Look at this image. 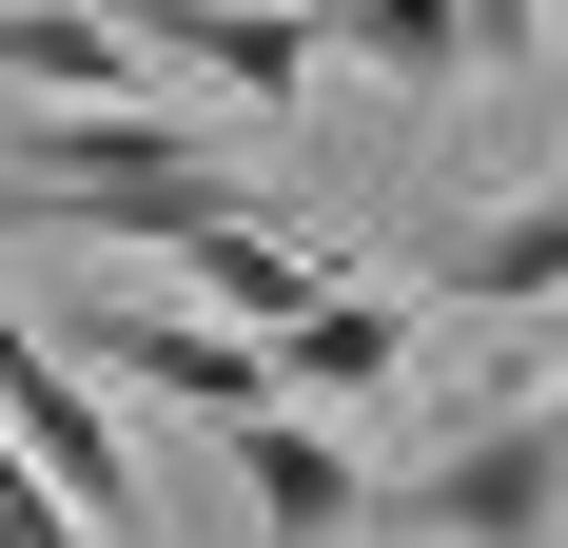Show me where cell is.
Instances as JSON below:
<instances>
[{
    "label": "cell",
    "mask_w": 568,
    "mask_h": 548,
    "mask_svg": "<svg viewBox=\"0 0 568 548\" xmlns=\"http://www.w3.org/2000/svg\"><path fill=\"white\" fill-rule=\"evenodd\" d=\"M393 529H432V548H568V412H490L470 450H432L393 490Z\"/></svg>",
    "instance_id": "cell-1"
},
{
    "label": "cell",
    "mask_w": 568,
    "mask_h": 548,
    "mask_svg": "<svg viewBox=\"0 0 568 548\" xmlns=\"http://www.w3.org/2000/svg\"><path fill=\"white\" fill-rule=\"evenodd\" d=\"M0 432H20L59 490H79V529H99V548H118V529H158V509H138V470H118V412L40 353V314H20V294H0Z\"/></svg>",
    "instance_id": "cell-2"
},
{
    "label": "cell",
    "mask_w": 568,
    "mask_h": 548,
    "mask_svg": "<svg viewBox=\"0 0 568 548\" xmlns=\"http://www.w3.org/2000/svg\"><path fill=\"white\" fill-rule=\"evenodd\" d=\"M118 40H138V59H196V79H235L255 118H294V99H314V59H334L294 0H118Z\"/></svg>",
    "instance_id": "cell-3"
},
{
    "label": "cell",
    "mask_w": 568,
    "mask_h": 548,
    "mask_svg": "<svg viewBox=\"0 0 568 548\" xmlns=\"http://www.w3.org/2000/svg\"><path fill=\"white\" fill-rule=\"evenodd\" d=\"M235 432V490H255V548H334V529H373V470H353L334 432H294L275 392L255 412H216Z\"/></svg>",
    "instance_id": "cell-4"
},
{
    "label": "cell",
    "mask_w": 568,
    "mask_h": 548,
    "mask_svg": "<svg viewBox=\"0 0 568 548\" xmlns=\"http://www.w3.org/2000/svg\"><path fill=\"white\" fill-rule=\"evenodd\" d=\"M79 353L138 373V392H176V412H255L275 392V333L255 314H79Z\"/></svg>",
    "instance_id": "cell-5"
},
{
    "label": "cell",
    "mask_w": 568,
    "mask_h": 548,
    "mask_svg": "<svg viewBox=\"0 0 568 548\" xmlns=\"http://www.w3.org/2000/svg\"><path fill=\"white\" fill-rule=\"evenodd\" d=\"M432 274H452L470 314H568V176L510 196V216H470V235H432Z\"/></svg>",
    "instance_id": "cell-6"
},
{
    "label": "cell",
    "mask_w": 568,
    "mask_h": 548,
    "mask_svg": "<svg viewBox=\"0 0 568 548\" xmlns=\"http://www.w3.org/2000/svg\"><path fill=\"white\" fill-rule=\"evenodd\" d=\"M393 373H412V314H393V294L334 274L314 314H275V392H393Z\"/></svg>",
    "instance_id": "cell-7"
},
{
    "label": "cell",
    "mask_w": 568,
    "mask_h": 548,
    "mask_svg": "<svg viewBox=\"0 0 568 548\" xmlns=\"http://www.w3.org/2000/svg\"><path fill=\"white\" fill-rule=\"evenodd\" d=\"M0 99H138V40L79 0H0Z\"/></svg>",
    "instance_id": "cell-8"
},
{
    "label": "cell",
    "mask_w": 568,
    "mask_h": 548,
    "mask_svg": "<svg viewBox=\"0 0 568 548\" xmlns=\"http://www.w3.org/2000/svg\"><path fill=\"white\" fill-rule=\"evenodd\" d=\"M314 40L373 59V79H412V99H452L470 79V0H314Z\"/></svg>",
    "instance_id": "cell-9"
},
{
    "label": "cell",
    "mask_w": 568,
    "mask_h": 548,
    "mask_svg": "<svg viewBox=\"0 0 568 548\" xmlns=\"http://www.w3.org/2000/svg\"><path fill=\"white\" fill-rule=\"evenodd\" d=\"M0 548H99V529H79V490H59L20 432H0Z\"/></svg>",
    "instance_id": "cell-10"
}]
</instances>
